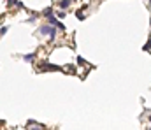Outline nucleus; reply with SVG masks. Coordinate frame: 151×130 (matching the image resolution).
I'll list each match as a JSON object with an SVG mask.
<instances>
[{"instance_id":"nucleus-10","label":"nucleus","mask_w":151,"mask_h":130,"mask_svg":"<svg viewBox=\"0 0 151 130\" xmlns=\"http://www.w3.org/2000/svg\"><path fill=\"white\" fill-rule=\"evenodd\" d=\"M55 16H56V19H60V18L65 16V11H58V12H55Z\"/></svg>"},{"instance_id":"nucleus-11","label":"nucleus","mask_w":151,"mask_h":130,"mask_svg":"<svg viewBox=\"0 0 151 130\" xmlns=\"http://www.w3.org/2000/svg\"><path fill=\"white\" fill-rule=\"evenodd\" d=\"M35 19H37V14H32V16H30L27 21H28V23H32V21H35Z\"/></svg>"},{"instance_id":"nucleus-6","label":"nucleus","mask_w":151,"mask_h":130,"mask_svg":"<svg viewBox=\"0 0 151 130\" xmlns=\"http://www.w3.org/2000/svg\"><path fill=\"white\" fill-rule=\"evenodd\" d=\"M49 16H55L53 7H46V9H44V18H49Z\"/></svg>"},{"instance_id":"nucleus-14","label":"nucleus","mask_w":151,"mask_h":130,"mask_svg":"<svg viewBox=\"0 0 151 130\" xmlns=\"http://www.w3.org/2000/svg\"><path fill=\"white\" fill-rule=\"evenodd\" d=\"M149 7H151V2H149Z\"/></svg>"},{"instance_id":"nucleus-7","label":"nucleus","mask_w":151,"mask_h":130,"mask_svg":"<svg viewBox=\"0 0 151 130\" xmlns=\"http://www.w3.org/2000/svg\"><path fill=\"white\" fill-rule=\"evenodd\" d=\"M76 16H77V19H81V21H84V19H86V14H84L83 11H77V12H76Z\"/></svg>"},{"instance_id":"nucleus-3","label":"nucleus","mask_w":151,"mask_h":130,"mask_svg":"<svg viewBox=\"0 0 151 130\" xmlns=\"http://www.w3.org/2000/svg\"><path fill=\"white\" fill-rule=\"evenodd\" d=\"M70 5H72L70 0H60V2H56V7H60V11H65V9H69Z\"/></svg>"},{"instance_id":"nucleus-9","label":"nucleus","mask_w":151,"mask_h":130,"mask_svg":"<svg viewBox=\"0 0 151 130\" xmlns=\"http://www.w3.org/2000/svg\"><path fill=\"white\" fill-rule=\"evenodd\" d=\"M7 32H9V27H7V25H4V27H0V34H2V35H5Z\"/></svg>"},{"instance_id":"nucleus-8","label":"nucleus","mask_w":151,"mask_h":130,"mask_svg":"<svg viewBox=\"0 0 151 130\" xmlns=\"http://www.w3.org/2000/svg\"><path fill=\"white\" fill-rule=\"evenodd\" d=\"M142 49H144V51H151V37L148 39V42H146V46H144Z\"/></svg>"},{"instance_id":"nucleus-4","label":"nucleus","mask_w":151,"mask_h":130,"mask_svg":"<svg viewBox=\"0 0 151 130\" xmlns=\"http://www.w3.org/2000/svg\"><path fill=\"white\" fill-rule=\"evenodd\" d=\"M28 130H46L44 125H40V123H35V121H28Z\"/></svg>"},{"instance_id":"nucleus-2","label":"nucleus","mask_w":151,"mask_h":130,"mask_svg":"<svg viewBox=\"0 0 151 130\" xmlns=\"http://www.w3.org/2000/svg\"><path fill=\"white\" fill-rule=\"evenodd\" d=\"M39 70L40 72H58V70H61V67H58V65H53V63H49V62H40L39 65Z\"/></svg>"},{"instance_id":"nucleus-13","label":"nucleus","mask_w":151,"mask_h":130,"mask_svg":"<svg viewBox=\"0 0 151 130\" xmlns=\"http://www.w3.org/2000/svg\"><path fill=\"white\" fill-rule=\"evenodd\" d=\"M149 121H151V116H149Z\"/></svg>"},{"instance_id":"nucleus-12","label":"nucleus","mask_w":151,"mask_h":130,"mask_svg":"<svg viewBox=\"0 0 151 130\" xmlns=\"http://www.w3.org/2000/svg\"><path fill=\"white\" fill-rule=\"evenodd\" d=\"M76 60H77V63H79V65H86V62H84V60H83V58H81V56H77V58H76Z\"/></svg>"},{"instance_id":"nucleus-15","label":"nucleus","mask_w":151,"mask_h":130,"mask_svg":"<svg viewBox=\"0 0 151 130\" xmlns=\"http://www.w3.org/2000/svg\"><path fill=\"white\" fill-rule=\"evenodd\" d=\"M149 130H151V128H149Z\"/></svg>"},{"instance_id":"nucleus-1","label":"nucleus","mask_w":151,"mask_h":130,"mask_svg":"<svg viewBox=\"0 0 151 130\" xmlns=\"http://www.w3.org/2000/svg\"><path fill=\"white\" fill-rule=\"evenodd\" d=\"M37 34L42 35V37H46L49 42H53L56 39V28L55 27H49V25H40L39 30H37Z\"/></svg>"},{"instance_id":"nucleus-5","label":"nucleus","mask_w":151,"mask_h":130,"mask_svg":"<svg viewBox=\"0 0 151 130\" xmlns=\"http://www.w3.org/2000/svg\"><path fill=\"white\" fill-rule=\"evenodd\" d=\"M35 58H37V53H35V51H33V53H27V55L23 56V60H25L27 63H33Z\"/></svg>"}]
</instances>
